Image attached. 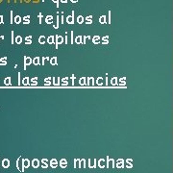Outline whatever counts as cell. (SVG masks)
<instances>
[{
  "instance_id": "obj_1",
  "label": "cell",
  "mask_w": 173,
  "mask_h": 173,
  "mask_svg": "<svg viewBox=\"0 0 173 173\" xmlns=\"http://www.w3.org/2000/svg\"><path fill=\"white\" fill-rule=\"evenodd\" d=\"M2 166H3L4 168H8V167L10 166V161H9L8 159H4V160L2 161Z\"/></svg>"
},
{
  "instance_id": "obj_2",
  "label": "cell",
  "mask_w": 173,
  "mask_h": 173,
  "mask_svg": "<svg viewBox=\"0 0 173 173\" xmlns=\"http://www.w3.org/2000/svg\"><path fill=\"white\" fill-rule=\"evenodd\" d=\"M29 165H30L29 160H22V166H23V169L26 168V167H29Z\"/></svg>"
},
{
  "instance_id": "obj_3",
  "label": "cell",
  "mask_w": 173,
  "mask_h": 173,
  "mask_svg": "<svg viewBox=\"0 0 173 173\" xmlns=\"http://www.w3.org/2000/svg\"><path fill=\"white\" fill-rule=\"evenodd\" d=\"M38 165H39L38 160H37V159L33 160V161H32V166H33L34 168H37V167H38Z\"/></svg>"
},
{
  "instance_id": "obj_4",
  "label": "cell",
  "mask_w": 173,
  "mask_h": 173,
  "mask_svg": "<svg viewBox=\"0 0 173 173\" xmlns=\"http://www.w3.org/2000/svg\"><path fill=\"white\" fill-rule=\"evenodd\" d=\"M24 65H25V67H26V65H31V63H32V60L30 59V58H28V57H25L24 58Z\"/></svg>"
},
{
  "instance_id": "obj_5",
  "label": "cell",
  "mask_w": 173,
  "mask_h": 173,
  "mask_svg": "<svg viewBox=\"0 0 173 173\" xmlns=\"http://www.w3.org/2000/svg\"><path fill=\"white\" fill-rule=\"evenodd\" d=\"M4 84H5V85H10V84H11V78H10V77H7V78L5 79V81H4Z\"/></svg>"
},
{
  "instance_id": "obj_6",
  "label": "cell",
  "mask_w": 173,
  "mask_h": 173,
  "mask_svg": "<svg viewBox=\"0 0 173 173\" xmlns=\"http://www.w3.org/2000/svg\"><path fill=\"white\" fill-rule=\"evenodd\" d=\"M38 62H39V58H35L34 59V61H33V63H34V65H39L38 64Z\"/></svg>"
},
{
  "instance_id": "obj_7",
  "label": "cell",
  "mask_w": 173,
  "mask_h": 173,
  "mask_svg": "<svg viewBox=\"0 0 173 173\" xmlns=\"http://www.w3.org/2000/svg\"><path fill=\"white\" fill-rule=\"evenodd\" d=\"M15 42H16V43H20L22 42V38H21V37H16V38H15Z\"/></svg>"
},
{
  "instance_id": "obj_8",
  "label": "cell",
  "mask_w": 173,
  "mask_h": 173,
  "mask_svg": "<svg viewBox=\"0 0 173 173\" xmlns=\"http://www.w3.org/2000/svg\"><path fill=\"white\" fill-rule=\"evenodd\" d=\"M20 21H21V18H20V16L19 15H17L16 17H15V23H20Z\"/></svg>"
},
{
  "instance_id": "obj_9",
  "label": "cell",
  "mask_w": 173,
  "mask_h": 173,
  "mask_svg": "<svg viewBox=\"0 0 173 173\" xmlns=\"http://www.w3.org/2000/svg\"><path fill=\"white\" fill-rule=\"evenodd\" d=\"M23 84H24V85H28V84H29V78L26 77V78L23 79Z\"/></svg>"
},
{
  "instance_id": "obj_10",
  "label": "cell",
  "mask_w": 173,
  "mask_h": 173,
  "mask_svg": "<svg viewBox=\"0 0 173 173\" xmlns=\"http://www.w3.org/2000/svg\"><path fill=\"white\" fill-rule=\"evenodd\" d=\"M46 162H47L46 160H42V167H44V168L47 167V164H46Z\"/></svg>"
},
{
  "instance_id": "obj_11",
  "label": "cell",
  "mask_w": 173,
  "mask_h": 173,
  "mask_svg": "<svg viewBox=\"0 0 173 173\" xmlns=\"http://www.w3.org/2000/svg\"><path fill=\"white\" fill-rule=\"evenodd\" d=\"M43 39H44V38H43V37H40V38H39V42H40V43H43V42H44V40H43Z\"/></svg>"
},
{
  "instance_id": "obj_12",
  "label": "cell",
  "mask_w": 173,
  "mask_h": 173,
  "mask_svg": "<svg viewBox=\"0 0 173 173\" xmlns=\"http://www.w3.org/2000/svg\"><path fill=\"white\" fill-rule=\"evenodd\" d=\"M3 22V16L2 15H0V24H1Z\"/></svg>"
},
{
  "instance_id": "obj_13",
  "label": "cell",
  "mask_w": 173,
  "mask_h": 173,
  "mask_svg": "<svg viewBox=\"0 0 173 173\" xmlns=\"http://www.w3.org/2000/svg\"><path fill=\"white\" fill-rule=\"evenodd\" d=\"M11 17H13V12H11ZM11 22H13V18H11Z\"/></svg>"
}]
</instances>
